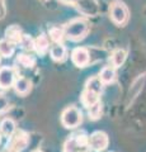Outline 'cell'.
I'll use <instances>...</instances> for the list:
<instances>
[{"mask_svg":"<svg viewBox=\"0 0 146 152\" xmlns=\"http://www.w3.org/2000/svg\"><path fill=\"white\" fill-rule=\"evenodd\" d=\"M13 88H14V91H15L18 95H22V96H24V95H27L28 93L31 91L32 83L27 77L19 76V77H17L15 83H14V85H13Z\"/></svg>","mask_w":146,"mask_h":152,"instance_id":"obj_10","label":"cell"},{"mask_svg":"<svg viewBox=\"0 0 146 152\" xmlns=\"http://www.w3.org/2000/svg\"><path fill=\"white\" fill-rule=\"evenodd\" d=\"M14 51H15V43H13L7 38L0 39V56L3 57H10Z\"/></svg>","mask_w":146,"mask_h":152,"instance_id":"obj_19","label":"cell"},{"mask_svg":"<svg viewBox=\"0 0 146 152\" xmlns=\"http://www.w3.org/2000/svg\"><path fill=\"white\" fill-rule=\"evenodd\" d=\"M32 152H43V151H41V150H34V151H32Z\"/></svg>","mask_w":146,"mask_h":152,"instance_id":"obj_27","label":"cell"},{"mask_svg":"<svg viewBox=\"0 0 146 152\" xmlns=\"http://www.w3.org/2000/svg\"><path fill=\"white\" fill-rule=\"evenodd\" d=\"M71 61L79 69L88 66L89 61H90V53H89L88 48H85V47H76V48H74L71 52Z\"/></svg>","mask_w":146,"mask_h":152,"instance_id":"obj_7","label":"cell"},{"mask_svg":"<svg viewBox=\"0 0 146 152\" xmlns=\"http://www.w3.org/2000/svg\"><path fill=\"white\" fill-rule=\"evenodd\" d=\"M48 34H50V39L54 42V43H61L62 39L65 38V32H64V28H60V27H51L50 31H48Z\"/></svg>","mask_w":146,"mask_h":152,"instance_id":"obj_21","label":"cell"},{"mask_svg":"<svg viewBox=\"0 0 146 152\" xmlns=\"http://www.w3.org/2000/svg\"><path fill=\"white\" fill-rule=\"evenodd\" d=\"M102 112H103V105H102L101 102H98L97 104H94L93 107H90V108L88 109L89 119H92V121L99 119L101 115H102Z\"/></svg>","mask_w":146,"mask_h":152,"instance_id":"obj_22","label":"cell"},{"mask_svg":"<svg viewBox=\"0 0 146 152\" xmlns=\"http://www.w3.org/2000/svg\"><path fill=\"white\" fill-rule=\"evenodd\" d=\"M59 1L62 4H66V5H75L76 0H59Z\"/></svg>","mask_w":146,"mask_h":152,"instance_id":"obj_26","label":"cell"},{"mask_svg":"<svg viewBox=\"0 0 146 152\" xmlns=\"http://www.w3.org/2000/svg\"><path fill=\"white\" fill-rule=\"evenodd\" d=\"M19 45L24 51H33L34 50V39L28 34H23Z\"/></svg>","mask_w":146,"mask_h":152,"instance_id":"obj_23","label":"cell"},{"mask_svg":"<svg viewBox=\"0 0 146 152\" xmlns=\"http://www.w3.org/2000/svg\"><path fill=\"white\" fill-rule=\"evenodd\" d=\"M50 48V39L46 34H40L34 39V51L40 56H43Z\"/></svg>","mask_w":146,"mask_h":152,"instance_id":"obj_14","label":"cell"},{"mask_svg":"<svg viewBox=\"0 0 146 152\" xmlns=\"http://www.w3.org/2000/svg\"><path fill=\"white\" fill-rule=\"evenodd\" d=\"M99 94H95V93H92L89 91V90H85L84 89V91L81 93V96H80V100H81V104L87 109H89L90 107H93L94 104H97L99 100Z\"/></svg>","mask_w":146,"mask_h":152,"instance_id":"obj_15","label":"cell"},{"mask_svg":"<svg viewBox=\"0 0 146 152\" xmlns=\"http://www.w3.org/2000/svg\"><path fill=\"white\" fill-rule=\"evenodd\" d=\"M103 84L101 81V79H99V76H93V77L90 79H88V81L85 83V90H89V91H92V93H95V94H99L102 93V90H103Z\"/></svg>","mask_w":146,"mask_h":152,"instance_id":"obj_18","label":"cell"},{"mask_svg":"<svg viewBox=\"0 0 146 152\" xmlns=\"http://www.w3.org/2000/svg\"><path fill=\"white\" fill-rule=\"evenodd\" d=\"M15 132H17V124L14 119H12V118H4L0 122V133H1V136L10 138Z\"/></svg>","mask_w":146,"mask_h":152,"instance_id":"obj_11","label":"cell"},{"mask_svg":"<svg viewBox=\"0 0 146 152\" xmlns=\"http://www.w3.org/2000/svg\"><path fill=\"white\" fill-rule=\"evenodd\" d=\"M75 7H76V9L81 14L88 15V17L97 15L98 10H99L97 0H76Z\"/></svg>","mask_w":146,"mask_h":152,"instance_id":"obj_8","label":"cell"},{"mask_svg":"<svg viewBox=\"0 0 146 152\" xmlns=\"http://www.w3.org/2000/svg\"><path fill=\"white\" fill-rule=\"evenodd\" d=\"M0 62H1V57H0Z\"/></svg>","mask_w":146,"mask_h":152,"instance_id":"obj_30","label":"cell"},{"mask_svg":"<svg viewBox=\"0 0 146 152\" xmlns=\"http://www.w3.org/2000/svg\"><path fill=\"white\" fill-rule=\"evenodd\" d=\"M109 17L112 22L118 27H123L130 18V10L127 5L121 0H114L109 7Z\"/></svg>","mask_w":146,"mask_h":152,"instance_id":"obj_3","label":"cell"},{"mask_svg":"<svg viewBox=\"0 0 146 152\" xmlns=\"http://www.w3.org/2000/svg\"><path fill=\"white\" fill-rule=\"evenodd\" d=\"M17 62L21 66H23V67L29 69L36 65V58H34V56H32L29 53H21L17 57Z\"/></svg>","mask_w":146,"mask_h":152,"instance_id":"obj_20","label":"cell"},{"mask_svg":"<svg viewBox=\"0 0 146 152\" xmlns=\"http://www.w3.org/2000/svg\"><path fill=\"white\" fill-rule=\"evenodd\" d=\"M29 143V134L24 131H17L14 134L8 138L5 150L9 152H23Z\"/></svg>","mask_w":146,"mask_h":152,"instance_id":"obj_5","label":"cell"},{"mask_svg":"<svg viewBox=\"0 0 146 152\" xmlns=\"http://www.w3.org/2000/svg\"><path fill=\"white\" fill-rule=\"evenodd\" d=\"M50 56L56 62H62L67 56V50L62 43H56L50 48Z\"/></svg>","mask_w":146,"mask_h":152,"instance_id":"obj_12","label":"cell"},{"mask_svg":"<svg viewBox=\"0 0 146 152\" xmlns=\"http://www.w3.org/2000/svg\"><path fill=\"white\" fill-rule=\"evenodd\" d=\"M83 123V113L81 110L75 107L70 105L65 108L62 113H61V124L67 129H74V128L79 127Z\"/></svg>","mask_w":146,"mask_h":152,"instance_id":"obj_4","label":"cell"},{"mask_svg":"<svg viewBox=\"0 0 146 152\" xmlns=\"http://www.w3.org/2000/svg\"><path fill=\"white\" fill-rule=\"evenodd\" d=\"M7 15V5L5 0H0V19H4Z\"/></svg>","mask_w":146,"mask_h":152,"instance_id":"obj_25","label":"cell"},{"mask_svg":"<svg viewBox=\"0 0 146 152\" xmlns=\"http://www.w3.org/2000/svg\"><path fill=\"white\" fill-rule=\"evenodd\" d=\"M99 79L103 84H112L116 80V67H113L112 65L104 66L101 72H99Z\"/></svg>","mask_w":146,"mask_h":152,"instance_id":"obj_16","label":"cell"},{"mask_svg":"<svg viewBox=\"0 0 146 152\" xmlns=\"http://www.w3.org/2000/svg\"><path fill=\"white\" fill-rule=\"evenodd\" d=\"M65 38L71 42H79L85 38L89 32V24L84 18H74L64 26Z\"/></svg>","mask_w":146,"mask_h":152,"instance_id":"obj_1","label":"cell"},{"mask_svg":"<svg viewBox=\"0 0 146 152\" xmlns=\"http://www.w3.org/2000/svg\"><path fill=\"white\" fill-rule=\"evenodd\" d=\"M0 143H1V133H0Z\"/></svg>","mask_w":146,"mask_h":152,"instance_id":"obj_28","label":"cell"},{"mask_svg":"<svg viewBox=\"0 0 146 152\" xmlns=\"http://www.w3.org/2000/svg\"><path fill=\"white\" fill-rule=\"evenodd\" d=\"M126 57H127V52L125 50H122V48H117L113 51V53L111 56V65L113 66V67H121L122 65L125 64V61H126Z\"/></svg>","mask_w":146,"mask_h":152,"instance_id":"obj_17","label":"cell"},{"mask_svg":"<svg viewBox=\"0 0 146 152\" xmlns=\"http://www.w3.org/2000/svg\"><path fill=\"white\" fill-rule=\"evenodd\" d=\"M9 108V100L3 93H0V113L5 112Z\"/></svg>","mask_w":146,"mask_h":152,"instance_id":"obj_24","label":"cell"},{"mask_svg":"<svg viewBox=\"0 0 146 152\" xmlns=\"http://www.w3.org/2000/svg\"><path fill=\"white\" fill-rule=\"evenodd\" d=\"M89 148L94 152H103L107 150L108 145H109V138L108 134L103 131H95L89 136L88 140Z\"/></svg>","mask_w":146,"mask_h":152,"instance_id":"obj_6","label":"cell"},{"mask_svg":"<svg viewBox=\"0 0 146 152\" xmlns=\"http://www.w3.org/2000/svg\"><path fill=\"white\" fill-rule=\"evenodd\" d=\"M89 136L85 134V132L80 131L71 134L64 143V152H89L88 145Z\"/></svg>","mask_w":146,"mask_h":152,"instance_id":"obj_2","label":"cell"},{"mask_svg":"<svg viewBox=\"0 0 146 152\" xmlns=\"http://www.w3.org/2000/svg\"><path fill=\"white\" fill-rule=\"evenodd\" d=\"M22 37H23V32L19 26L13 24V26H9L5 29V38L13 42V43H19Z\"/></svg>","mask_w":146,"mask_h":152,"instance_id":"obj_13","label":"cell"},{"mask_svg":"<svg viewBox=\"0 0 146 152\" xmlns=\"http://www.w3.org/2000/svg\"><path fill=\"white\" fill-rule=\"evenodd\" d=\"M15 71L9 66L0 67V89H9L15 83Z\"/></svg>","mask_w":146,"mask_h":152,"instance_id":"obj_9","label":"cell"},{"mask_svg":"<svg viewBox=\"0 0 146 152\" xmlns=\"http://www.w3.org/2000/svg\"><path fill=\"white\" fill-rule=\"evenodd\" d=\"M1 152H9V151H7V150H4V151H1Z\"/></svg>","mask_w":146,"mask_h":152,"instance_id":"obj_29","label":"cell"}]
</instances>
